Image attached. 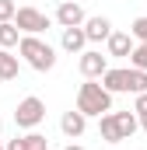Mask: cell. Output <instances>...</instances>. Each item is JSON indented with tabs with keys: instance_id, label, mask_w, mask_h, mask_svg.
Here are the masks:
<instances>
[{
	"instance_id": "1",
	"label": "cell",
	"mask_w": 147,
	"mask_h": 150,
	"mask_svg": "<svg viewBox=\"0 0 147 150\" xmlns=\"http://www.w3.org/2000/svg\"><path fill=\"white\" fill-rule=\"evenodd\" d=\"M77 112L81 115H105L112 112V94L102 87V80H84L77 87Z\"/></svg>"
},
{
	"instance_id": "3",
	"label": "cell",
	"mask_w": 147,
	"mask_h": 150,
	"mask_svg": "<svg viewBox=\"0 0 147 150\" xmlns=\"http://www.w3.org/2000/svg\"><path fill=\"white\" fill-rule=\"evenodd\" d=\"M42 119H46V105H42V98L28 94V98L18 101V108H14V122H18V129H35Z\"/></svg>"
},
{
	"instance_id": "20",
	"label": "cell",
	"mask_w": 147,
	"mask_h": 150,
	"mask_svg": "<svg viewBox=\"0 0 147 150\" xmlns=\"http://www.w3.org/2000/svg\"><path fill=\"white\" fill-rule=\"evenodd\" d=\"M14 11H18L14 0H0V21H14Z\"/></svg>"
},
{
	"instance_id": "22",
	"label": "cell",
	"mask_w": 147,
	"mask_h": 150,
	"mask_svg": "<svg viewBox=\"0 0 147 150\" xmlns=\"http://www.w3.org/2000/svg\"><path fill=\"white\" fill-rule=\"evenodd\" d=\"M137 122H140V129L147 133V115H137Z\"/></svg>"
},
{
	"instance_id": "6",
	"label": "cell",
	"mask_w": 147,
	"mask_h": 150,
	"mask_svg": "<svg viewBox=\"0 0 147 150\" xmlns=\"http://www.w3.org/2000/svg\"><path fill=\"white\" fill-rule=\"evenodd\" d=\"M77 67H81V74L84 80H98V77L109 70V59L102 56V52H95V49H88V52H81V59H77Z\"/></svg>"
},
{
	"instance_id": "13",
	"label": "cell",
	"mask_w": 147,
	"mask_h": 150,
	"mask_svg": "<svg viewBox=\"0 0 147 150\" xmlns=\"http://www.w3.org/2000/svg\"><path fill=\"white\" fill-rule=\"evenodd\" d=\"M98 133H102V140H105V143H123L119 126H116V115H112V112L98 115Z\"/></svg>"
},
{
	"instance_id": "15",
	"label": "cell",
	"mask_w": 147,
	"mask_h": 150,
	"mask_svg": "<svg viewBox=\"0 0 147 150\" xmlns=\"http://www.w3.org/2000/svg\"><path fill=\"white\" fill-rule=\"evenodd\" d=\"M112 115H116V126H119V136H123V140H130V136L140 129V122H137L133 112H112Z\"/></svg>"
},
{
	"instance_id": "14",
	"label": "cell",
	"mask_w": 147,
	"mask_h": 150,
	"mask_svg": "<svg viewBox=\"0 0 147 150\" xmlns=\"http://www.w3.org/2000/svg\"><path fill=\"white\" fill-rule=\"evenodd\" d=\"M18 70H21L18 56L11 49H0V80H18Z\"/></svg>"
},
{
	"instance_id": "4",
	"label": "cell",
	"mask_w": 147,
	"mask_h": 150,
	"mask_svg": "<svg viewBox=\"0 0 147 150\" xmlns=\"http://www.w3.org/2000/svg\"><path fill=\"white\" fill-rule=\"evenodd\" d=\"M14 25H18V32H25V35H42V32L53 25V18L42 14L39 7H18V11H14Z\"/></svg>"
},
{
	"instance_id": "9",
	"label": "cell",
	"mask_w": 147,
	"mask_h": 150,
	"mask_svg": "<svg viewBox=\"0 0 147 150\" xmlns=\"http://www.w3.org/2000/svg\"><path fill=\"white\" fill-rule=\"evenodd\" d=\"M105 42H109V56H119V59H126V56L133 52V45H137L130 32H112Z\"/></svg>"
},
{
	"instance_id": "5",
	"label": "cell",
	"mask_w": 147,
	"mask_h": 150,
	"mask_svg": "<svg viewBox=\"0 0 147 150\" xmlns=\"http://www.w3.org/2000/svg\"><path fill=\"white\" fill-rule=\"evenodd\" d=\"M98 80H102V87L109 94H126L130 91V67H109Z\"/></svg>"
},
{
	"instance_id": "17",
	"label": "cell",
	"mask_w": 147,
	"mask_h": 150,
	"mask_svg": "<svg viewBox=\"0 0 147 150\" xmlns=\"http://www.w3.org/2000/svg\"><path fill=\"white\" fill-rule=\"evenodd\" d=\"M130 67H133V70H147V45H144V42L133 45V52H130Z\"/></svg>"
},
{
	"instance_id": "11",
	"label": "cell",
	"mask_w": 147,
	"mask_h": 150,
	"mask_svg": "<svg viewBox=\"0 0 147 150\" xmlns=\"http://www.w3.org/2000/svg\"><path fill=\"white\" fill-rule=\"evenodd\" d=\"M60 129H63L70 140H77V136L88 129V115H81L77 108H74V112H63V119H60Z\"/></svg>"
},
{
	"instance_id": "25",
	"label": "cell",
	"mask_w": 147,
	"mask_h": 150,
	"mask_svg": "<svg viewBox=\"0 0 147 150\" xmlns=\"http://www.w3.org/2000/svg\"><path fill=\"white\" fill-rule=\"evenodd\" d=\"M0 150H4V143H0Z\"/></svg>"
},
{
	"instance_id": "8",
	"label": "cell",
	"mask_w": 147,
	"mask_h": 150,
	"mask_svg": "<svg viewBox=\"0 0 147 150\" xmlns=\"http://www.w3.org/2000/svg\"><path fill=\"white\" fill-rule=\"evenodd\" d=\"M84 35H88V42H105V38L112 35V21L105 18V14H95V18H84Z\"/></svg>"
},
{
	"instance_id": "19",
	"label": "cell",
	"mask_w": 147,
	"mask_h": 150,
	"mask_svg": "<svg viewBox=\"0 0 147 150\" xmlns=\"http://www.w3.org/2000/svg\"><path fill=\"white\" fill-rule=\"evenodd\" d=\"M130 35H133V42H144L147 45V18H137L130 25Z\"/></svg>"
},
{
	"instance_id": "2",
	"label": "cell",
	"mask_w": 147,
	"mask_h": 150,
	"mask_svg": "<svg viewBox=\"0 0 147 150\" xmlns=\"http://www.w3.org/2000/svg\"><path fill=\"white\" fill-rule=\"evenodd\" d=\"M18 52L25 56V63L32 70H39V74H46V70L56 67V49L49 42H42L39 35H21L18 38Z\"/></svg>"
},
{
	"instance_id": "16",
	"label": "cell",
	"mask_w": 147,
	"mask_h": 150,
	"mask_svg": "<svg viewBox=\"0 0 147 150\" xmlns=\"http://www.w3.org/2000/svg\"><path fill=\"white\" fill-rule=\"evenodd\" d=\"M18 38H21V32L14 21H0V49H14Z\"/></svg>"
},
{
	"instance_id": "7",
	"label": "cell",
	"mask_w": 147,
	"mask_h": 150,
	"mask_svg": "<svg viewBox=\"0 0 147 150\" xmlns=\"http://www.w3.org/2000/svg\"><path fill=\"white\" fill-rule=\"evenodd\" d=\"M84 7L77 4V0H63L60 7H56V25L60 28H77V25H84Z\"/></svg>"
},
{
	"instance_id": "21",
	"label": "cell",
	"mask_w": 147,
	"mask_h": 150,
	"mask_svg": "<svg viewBox=\"0 0 147 150\" xmlns=\"http://www.w3.org/2000/svg\"><path fill=\"white\" fill-rule=\"evenodd\" d=\"M133 115H147V91L137 94V101H133Z\"/></svg>"
},
{
	"instance_id": "18",
	"label": "cell",
	"mask_w": 147,
	"mask_h": 150,
	"mask_svg": "<svg viewBox=\"0 0 147 150\" xmlns=\"http://www.w3.org/2000/svg\"><path fill=\"white\" fill-rule=\"evenodd\" d=\"M130 91H133V94L147 91V70H133V67H130Z\"/></svg>"
},
{
	"instance_id": "12",
	"label": "cell",
	"mask_w": 147,
	"mask_h": 150,
	"mask_svg": "<svg viewBox=\"0 0 147 150\" xmlns=\"http://www.w3.org/2000/svg\"><path fill=\"white\" fill-rule=\"evenodd\" d=\"M4 150H49V140L42 133H28V136H14Z\"/></svg>"
},
{
	"instance_id": "23",
	"label": "cell",
	"mask_w": 147,
	"mask_h": 150,
	"mask_svg": "<svg viewBox=\"0 0 147 150\" xmlns=\"http://www.w3.org/2000/svg\"><path fill=\"white\" fill-rule=\"evenodd\" d=\"M63 150H84V147H81V143H70V147H63Z\"/></svg>"
},
{
	"instance_id": "24",
	"label": "cell",
	"mask_w": 147,
	"mask_h": 150,
	"mask_svg": "<svg viewBox=\"0 0 147 150\" xmlns=\"http://www.w3.org/2000/svg\"><path fill=\"white\" fill-rule=\"evenodd\" d=\"M0 133H4V119H0Z\"/></svg>"
},
{
	"instance_id": "10",
	"label": "cell",
	"mask_w": 147,
	"mask_h": 150,
	"mask_svg": "<svg viewBox=\"0 0 147 150\" xmlns=\"http://www.w3.org/2000/svg\"><path fill=\"white\" fill-rule=\"evenodd\" d=\"M60 45L74 52V56H81L84 52V45H88V35H84V28L77 25V28H63V35H60Z\"/></svg>"
}]
</instances>
